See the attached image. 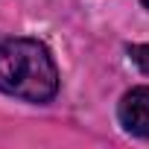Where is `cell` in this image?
Returning a JSON list of instances; mask_svg holds the SVG:
<instances>
[{
    "mask_svg": "<svg viewBox=\"0 0 149 149\" xmlns=\"http://www.w3.org/2000/svg\"><path fill=\"white\" fill-rule=\"evenodd\" d=\"M140 3H143V6H146V9H149V0H140Z\"/></svg>",
    "mask_w": 149,
    "mask_h": 149,
    "instance_id": "277c9868",
    "label": "cell"
},
{
    "mask_svg": "<svg viewBox=\"0 0 149 149\" xmlns=\"http://www.w3.org/2000/svg\"><path fill=\"white\" fill-rule=\"evenodd\" d=\"M0 91L26 102H50L58 94V70L50 50L35 38L0 35Z\"/></svg>",
    "mask_w": 149,
    "mask_h": 149,
    "instance_id": "6da1fadb",
    "label": "cell"
},
{
    "mask_svg": "<svg viewBox=\"0 0 149 149\" xmlns=\"http://www.w3.org/2000/svg\"><path fill=\"white\" fill-rule=\"evenodd\" d=\"M120 126L134 137H149V85H137L123 94L117 105Z\"/></svg>",
    "mask_w": 149,
    "mask_h": 149,
    "instance_id": "7a4b0ae2",
    "label": "cell"
},
{
    "mask_svg": "<svg viewBox=\"0 0 149 149\" xmlns=\"http://www.w3.org/2000/svg\"><path fill=\"white\" fill-rule=\"evenodd\" d=\"M129 58L137 64L140 73L149 76V44H132V47H129Z\"/></svg>",
    "mask_w": 149,
    "mask_h": 149,
    "instance_id": "3957f363",
    "label": "cell"
}]
</instances>
